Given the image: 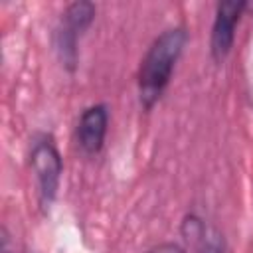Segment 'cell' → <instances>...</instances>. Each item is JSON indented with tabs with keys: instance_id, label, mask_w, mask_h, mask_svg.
<instances>
[{
	"instance_id": "obj_7",
	"label": "cell",
	"mask_w": 253,
	"mask_h": 253,
	"mask_svg": "<svg viewBox=\"0 0 253 253\" xmlns=\"http://www.w3.org/2000/svg\"><path fill=\"white\" fill-rule=\"evenodd\" d=\"M148 253H186L178 243H172V241H166V243H158L154 245Z\"/></svg>"
},
{
	"instance_id": "obj_4",
	"label": "cell",
	"mask_w": 253,
	"mask_h": 253,
	"mask_svg": "<svg viewBox=\"0 0 253 253\" xmlns=\"http://www.w3.org/2000/svg\"><path fill=\"white\" fill-rule=\"evenodd\" d=\"M245 6L247 4L243 0H223L217 4L210 38V51L215 61H223L229 55L235 40V28Z\"/></svg>"
},
{
	"instance_id": "obj_3",
	"label": "cell",
	"mask_w": 253,
	"mask_h": 253,
	"mask_svg": "<svg viewBox=\"0 0 253 253\" xmlns=\"http://www.w3.org/2000/svg\"><path fill=\"white\" fill-rule=\"evenodd\" d=\"M95 18V6L91 2H73L65 8L61 24L55 32V47L61 63L73 71L77 63V40L91 26Z\"/></svg>"
},
{
	"instance_id": "obj_1",
	"label": "cell",
	"mask_w": 253,
	"mask_h": 253,
	"mask_svg": "<svg viewBox=\"0 0 253 253\" xmlns=\"http://www.w3.org/2000/svg\"><path fill=\"white\" fill-rule=\"evenodd\" d=\"M186 40H188L186 30L182 26H176L156 36L150 47L146 49L138 67V77H136L138 99L146 111H150L164 95L172 79V71L186 45Z\"/></svg>"
},
{
	"instance_id": "obj_5",
	"label": "cell",
	"mask_w": 253,
	"mask_h": 253,
	"mask_svg": "<svg viewBox=\"0 0 253 253\" xmlns=\"http://www.w3.org/2000/svg\"><path fill=\"white\" fill-rule=\"evenodd\" d=\"M107 126H109V109L103 103L87 107L77 123V144L79 148L93 156L101 152L105 136H107Z\"/></svg>"
},
{
	"instance_id": "obj_2",
	"label": "cell",
	"mask_w": 253,
	"mask_h": 253,
	"mask_svg": "<svg viewBox=\"0 0 253 253\" xmlns=\"http://www.w3.org/2000/svg\"><path fill=\"white\" fill-rule=\"evenodd\" d=\"M30 166L38 180V192L42 206H49L59 190V180L63 172V162L51 134L40 132L32 138L30 146Z\"/></svg>"
},
{
	"instance_id": "obj_8",
	"label": "cell",
	"mask_w": 253,
	"mask_h": 253,
	"mask_svg": "<svg viewBox=\"0 0 253 253\" xmlns=\"http://www.w3.org/2000/svg\"><path fill=\"white\" fill-rule=\"evenodd\" d=\"M2 253H12L10 251V239H8L6 229H2Z\"/></svg>"
},
{
	"instance_id": "obj_6",
	"label": "cell",
	"mask_w": 253,
	"mask_h": 253,
	"mask_svg": "<svg viewBox=\"0 0 253 253\" xmlns=\"http://www.w3.org/2000/svg\"><path fill=\"white\" fill-rule=\"evenodd\" d=\"M200 237H202L200 239V253H225L223 239L217 233L210 235V233H206V227H204Z\"/></svg>"
}]
</instances>
